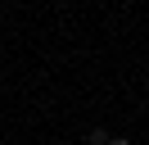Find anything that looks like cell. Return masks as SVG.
<instances>
[{
	"label": "cell",
	"instance_id": "obj_1",
	"mask_svg": "<svg viewBox=\"0 0 149 145\" xmlns=\"http://www.w3.org/2000/svg\"><path fill=\"white\" fill-rule=\"evenodd\" d=\"M86 145H109V132H104V127H91V132H86Z\"/></svg>",
	"mask_w": 149,
	"mask_h": 145
},
{
	"label": "cell",
	"instance_id": "obj_2",
	"mask_svg": "<svg viewBox=\"0 0 149 145\" xmlns=\"http://www.w3.org/2000/svg\"><path fill=\"white\" fill-rule=\"evenodd\" d=\"M109 145H131V141H127V136H109Z\"/></svg>",
	"mask_w": 149,
	"mask_h": 145
}]
</instances>
